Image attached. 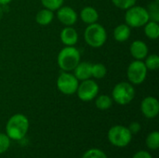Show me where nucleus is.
I'll list each match as a JSON object with an SVG mask.
<instances>
[{
	"label": "nucleus",
	"instance_id": "obj_1",
	"mask_svg": "<svg viewBox=\"0 0 159 158\" xmlns=\"http://www.w3.org/2000/svg\"><path fill=\"white\" fill-rule=\"evenodd\" d=\"M29 120L22 114H15L7 120L6 125V134L13 141H21L25 138L29 130Z\"/></svg>",
	"mask_w": 159,
	"mask_h": 158
},
{
	"label": "nucleus",
	"instance_id": "obj_2",
	"mask_svg": "<svg viewBox=\"0 0 159 158\" xmlns=\"http://www.w3.org/2000/svg\"><path fill=\"white\" fill-rule=\"evenodd\" d=\"M81 55L79 50L74 46H65L58 54L57 62L63 72H71L80 62Z\"/></svg>",
	"mask_w": 159,
	"mask_h": 158
},
{
	"label": "nucleus",
	"instance_id": "obj_3",
	"mask_svg": "<svg viewBox=\"0 0 159 158\" xmlns=\"http://www.w3.org/2000/svg\"><path fill=\"white\" fill-rule=\"evenodd\" d=\"M86 43L94 48L102 47L107 40V33L105 28L100 23L89 24L84 33Z\"/></svg>",
	"mask_w": 159,
	"mask_h": 158
},
{
	"label": "nucleus",
	"instance_id": "obj_4",
	"mask_svg": "<svg viewBox=\"0 0 159 158\" xmlns=\"http://www.w3.org/2000/svg\"><path fill=\"white\" fill-rule=\"evenodd\" d=\"M150 20L147 9L142 6H132L126 10L125 22L130 28L143 27Z\"/></svg>",
	"mask_w": 159,
	"mask_h": 158
},
{
	"label": "nucleus",
	"instance_id": "obj_5",
	"mask_svg": "<svg viewBox=\"0 0 159 158\" xmlns=\"http://www.w3.org/2000/svg\"><path fill=\"white\" fill-rule=\"evenodd\" d=\"M107 138L112 145L118 148H124L131 142L132 134L127 127L116 125L108 130Z\"/></svg>",
	"mask_w": 159,
	"mask_h": 158
},
{
	"label": "nucleus",
	"instance_id": "obj_6",
	"mask_svg": "<svg viewBox=\"0 0 159 158\" xmlns=\"http://www.w3.org/2000/svg\"><path fill=\"white\" fill-rule=\"evenodd\" d=\"M135 97V88L129 82L117 83L112 91V99L119 105L130 103Z\"/></svg>",
	"mask_w": 159,
	"mask_h": 158
},
{
	"label": "nucleus",
	"instance_id": "obj_7",
	"mask_svg": "<svg viewBox=\"0 0 159 158\" xmlns=\"http://www.w3.org/2000/svg\"><path fill=\"white\" fill-rule=\"evenodd\" d=\"M147 68L143 61L135 60L131 61L127 69V77L130 84L141 85L147 76Z\"/></svg>",
	"mask_w": 159,
	"mask_h": 158
},
{
	"label": "nucleus",
	"instance_id": "obj_8",
	"mask_svg": "<svg viewBox=\"0 0 159 158\" xmlns=\"http://www.w3.org/2000/svg\"><path fill=\"white\" fill-rule=\"evenodd\" d=\"M79 85L77 78L70 72H62L57 79V88L64 95H73Z\"/></svg>",
	"mask_w": 159,
	"mask_h": 158
},
{
	"label": "nucleus",
	"instance_id": "obj_9",
	"mask_svg": "<svg viewBox=\"0 0 159 158\" xmlns=\"http://www.w3.org/2000/svg\"><path fill=\"white\" fill-rule=\"evenodd\" d=\"M99 90V85L94 80L89 78L87 80H83L81 81V83H79L75 93L77 94L79 100L87 102L94 100L98 96Z\"/></svg>",
	"mask_w": 159,
	"mask_h": 158
},
{
	"label": "nucleus",
	"instance_id": "obj_10",
	"mask_svg": "<svg viewBox=\"0 0 159 158\" xmlns=\"http://www.w3.org/2000/svg\"><path fill=\"white\" fill-rule=\"evenodd\" d=\"M141 112L148 119L156 118L159 114L158 100L153 96L144 98L141 102Z\"/></svg>",
	"mask_w": 159,
	"mask_h": 158
},
{
	"label": "nucleus",
	"instance_id": "obj_11",
	"mask_svg": "<svg viewBox=\"0 0 159 158\" xmlns=\"http://www.w3.org/2000/svg\"><path fill=\"white\" fill-rule=\"evenodd\" d=\"M57 11V18L61 23L65 26H73L77 21V13L71 7L61 6Z\"/></svg>",
	"mask_w": 159,
	"mask_h": 158
},
{
	"label": "nucleus",
	"instance_id": "obj_12",
	"mask_svg": "<svg viewBox=\"0 0 159 158\" xmlns=\"http://www.w3.org/2000/svg\"><path fill=\"white\" fill-rule=\"evenodd\" d=\"M129 52L135 60L143 61L148 55L149 49L145 42L142 40H135L129 46Z\"/></svg>",
	"mask_w": 159,
	"mask_h": 158
},
{
	"label": "nucleus",
	"instance_id": "obj_13",
	"mask_svg": "<svg viewBox=\"0 0 159 158\" xmlns=\"http://www.w3.org/2000/svg\"><path fill=\"white\" fill-rule=\"evenodd\" d=\"M60 38L64 46H75L78 41V34L72 26H66L61 30Z\"/></svg>",
	"mask_w": 159,
	"mask_h": 158
},
{
	"label": "nucleus",
	"instance_id": "obj_14",
	"mask_svg": "<svg viewBox=\"0 0 159 158\" xmlns=\"http://www.w3.org/2000/svg\"><path fill=\"white\" fill-rule=\"evenodd\" d=\"M91 67L92 64L88 61H80L74 69V75L78 81L89 79L91 77Z\"/></svg>",
	"mask_w": 159,
	"mask_h": 158
},
{
	"label": "nucleus",
	"instance_id": "obj_15",
	"mask_svg": "<svg viewBox=\"0 0 159 158\" xmlns=\"http://www.w3.org/2000/svg\"><path fill=\"white\" fill-rule=\"evenodd\" d=\"M80 19L86 24H92L98 21L99 20V13L97 9L93 7L88 6L81 9L80 11Z\"/></svg>",
	"mask_w": 159,
	"mask_h": 158
},
{
	"label": "nucleus",
	"instance_id": "obj_16",
	"mask_svg": "<svg viewBox=\"0 0 159 158\" xmlns=\"http://www.w3.org/2000/svg\"><path fill=\"white\" fill-rule=\"evenodd\" d=\"M131 34V28L126 24L122 23L117 25L114 30V38L117 42H126Z\"/></svg>",
	"mask_w": 159,
	"mask_h": 158
},
{
	"label": "nucleus",
	"instance_id": "obj_17",
	"mask_svg": "<svg viewBox=\"0 0 159 158\" xmlns=\"http://www.w3.org/2000/svg\"><path fill=\"white\" fill-rule=\"evenodd\" d=\"M54 11L49 10L48 8H43L40 9L35 16V20L39 25L42 26H47L50 24L54 19Z\"/></svg>",
	"mask_w": 159,
	"mask_h": 158
},
{
	"label": "nucleus",
	"instance_id": "obj_18",
	"mask_svg": "<svg viewBox=\"0 0 159 158\" xmlns=\"http://www.w3.org/2000/svg\"><path fill=\"white\" fill-rule=\"evenodd\" d=\"M145 35L152 40H157L159 36V24L158 22L154 20H149L144 26Z\"/></svg>",
	"mask_w": 159,
	"mask_h": 158
},
{
	"label": "nucleus",
	"instance_id": "obj_19",
	"mask_svg": "<svg viewBox=\"0 0 159 158\" xmlns=\"http://www.w3.org/2000/svg\"><path fill=\"white\" fill-rule=\"evenodd\" d=\"M95 105L98 109L104 111V110H108L112 107L113 105V99L112 97L108 96V95H99L95 98Z\"/></svg>",
	"mask_w": 159,
	"mask_h": 158
},
{
	"label": "nucleus",
	"instance_id": "obj_20",
	"mask_svg": "<svg viewBox=\"0 0 159 158\" xmlns=\"http://www.w3.org/2000/svg\"><path fill=\"white\" fill-rule=\"evenodd\" d=\"M107 74V68L102 63H94L91 67V77L96 79H102Z\"/></svg>",
	"mask_w": 159,
	"mask_h": 158
},
{
	"label": "nucleus",
	"instance_id": "obj_21",
	"mask_svg": "<svg viewBox=\"0 0 159 158\" xmlns=\"http://www.w3.org/2000/svg\"><path fill=\"white\" fill-rule=\"evenodd\" d=\"M146 146L150 150H157L159 148V132L155 130L148 134L145 140Z\"/></svg>",
	"mask_w": 159,
	"mask_h": 158
},
{
	"label": "nucleus",
	"instance_id": "obj_22",
	"mask_svg": "<svg viewBox=\"0 0 159 158\" xmlns=\"http://www.w3.org/2000/svg\"><path fill=\"white\" fill-rule=\"evenodd\" d=\"M143 62H144L147 70L157 71L159 68V56L157 54L147 55L145 58V61Z\"/></svg>",
	"mask_w": 159,
	"mask_h": 158
},
{
	"label": "nucleus",
	"instance_id": "obj_23",
	"mask_svg": "<svg viewBox=\"0 0 159 158\" xmlns=\"http://www.w3.org/2000/svg\"><path fill=\"white\" fill-rule=\"evenodd\" d=\"M147 12L149 15V19L150 20H154V21H159V3L157 2H153L151 4H149L148 8H147Z\"/></svg>",
	"mask_w": 159,
	"mask_h": 158
},
{
	"label": "nucleus",
	"instance_id": "obj_24",
	"mask_svg": "<svg viewBox=\"0 0 159 158\" xmlns=\"http://www.w3.org/2000/svg\"><path fill=\"white\" fill-rule=\"evenodd\" d=\"M40 1L45 8H48L52 11L59 9L63 5L64 2V0H40Z\"/></svg>",
	"mask_w": 159,
	"mask_h": 158
},
{
	"label": "nucleus",
	"instance_id": "obj_25",
	"mask_svg": "<svg viewBox=\"0 0 159 158\" xmlns=\"http://www.w3.org/2000/svg\"><path fill=\"white\" fill-rule=\"evenodd\" d=\"M82 158H108L106 154L97 148H92L84 153Z\"/></svg>",
	"mask_w": 159,
	"mask_h": 158
},
{
	"label": "nucleus",
	"instance_id": "obj_26",
	"mask_svg": "<svg viewBox=\"0 0 159 158\" xmlns=\"http://www.w3.org/2000/svg\"><path fill=\"white\" fill-rule=\"evenodd\" d=\"M111 1L116 7L123 10H127L130 7L134 6L137 0H111Z\"/></svg>",
	"mask_w": 159,
	"mask_h": 158
},
{
	"label": "nucleus",
	"instance_id": "obj_27",
	"mask_svg": "<svg viewBox=\"0 0 159 158\" xmlns=\"http://www.w3.org/2000/svg\"><path fill=\"white\" fill-rule=\"evenodd\" d=\"M10 139L6 133H0V155L6 153L10 146Z\"/></svg>",
	"mask_w": 159,
	"mask_h": 158
},
{
	"label": "nucleus",
	"instance_id": "obj_28",
	"mask_svg": "<svg viewBox=\"0 0 159 158\" xmlns=\"http://www.w3.org/2000/svg\"><path fill=\"white\" fill-rule=\"evenodd\" d=\"M128 129H129L130 133L132 135H134V134H138L141 131L142 126H141V124L139 122H132V123L129 124V126L128 127Z\"/></svg>",
	"mask_w": 159,
	"mask_h": 158
},
{
	"label": "nucleus",
	"instance_id": "obj_29",
	"mask_svg": "<svg viewBox=\"0 0 159 158\" xmlns=\"http://www.w3.org/2000/svg\"><path fill=\"white\" fill-rule=\"evenodd\" d=\"M132 158H153L152 155L147 152V151H144V150H141L139 152H137Z\"/></svg>",
	"mask_w": 159,
	"mask_h": 158
},
{
	"label": "nucleus",
	"instance_id": "obj_30",
	"mask_svg": "<svg viewBox=\"0 0 159 158\" xmlns=\"http://www.w3.org/2000/svg\"><path fill=\"white\" fill-rule=\"evenodd\" d=\"M12 0H0V6H7Z\"/></svg>",
	"mask_w": 159,
	"mask_h": 158
},
{
	"label": "nucleus",
	"instance_id": "obj_31",
	"mask_svg": "<svg viewBox=\"0 0 159 158\" xmlns=\"http://www.w3.org/2000/svg\"><path fill=\"white\" fill-rule=\"evenodd\" d=\"M4 16V6H0V20Z\"/></svg>",
	"mask_w": 159,
	"mask_h": 158
},
{
	"label": "nucleus",
	"instance_id": "obj_32",
	"mask_svg": "<svg viewBox=\"0 0 159 158\" xmlns=\"http://www.w3.org/2000/svg\"><path fill=\"white\" fill-rule=\"evenodd\" d=\"M155 2H157V3H159V0H155Z\"/></svg>",
	"mask_w": 159,
	"mask_h": 158
}]
</instances>
